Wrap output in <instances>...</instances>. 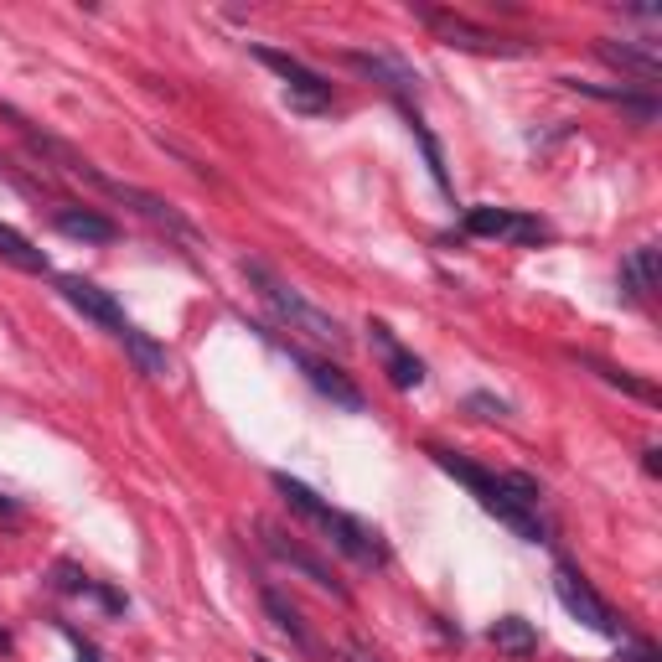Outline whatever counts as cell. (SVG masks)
<instances>
[{"instance_id":"obj_3","label":"cell","mask_w":662,"mask_h":662,"mask_svg":"<svg viewBox=\"0 0 662 662\" xmlns=\"http://www.w3.org/2000/svg\"><path fill=\"white\" fill-rule=\"evenodd\" d=\"M244 275H249V285L264 295V306L275 311L290 331H300V337H311V342H321V347H331V352H342L347 347V331H342V321L331 316V311H321V306H311L306 295H300L295 285H285L269 264H259V259H249L244 264Z\"/></svg>"},{"instance_id":"obj_8","label":"cell","mask_w":662,"mask_h":662,"mask_svg":"<svg viewBox=\"0 0 662 662\" xmlns=\"http://www.w3.org/2000/svg\"><path fill=\"white\" fill-rule=\"evenodd\" d=\"M259 533H264V549L275 554L280 564H290L300 580H311V585H316V590H326L331 600H347V585H342L337 575H331V569H326V564H321L306 544H300V538H290V533H285V528H275V523H259Z\"/></svg>"},{"instance_id":"obj_12","label":"cell","mask_w":662,"mask_h":662,"mask_svg":"<svg viewBox=\"0 0 662 662\" xmlns=\"http://www.w3.org/2000/svg\"><path fill=\"white\" fill-rule=\"evenodd\" d=\"M595 57H600V63H611V68H621V73H631V78H642L647 88L662 78V52H657L652 42H616V37H600V42H595Z\"/></svg>"},{"instance_id":"obj_21","label":"cell","mask_w":662,"mask_h":662,"mask_svg":"<svg viewBox=\"0 0 662 662\" xmlns=\"http://www.w3.org/2000/svg\"><path fill=\"white\" fill-rule=\"evenodd\" d=\"M119 342H125V352L135 357V368H140L145 378H166V373H171V352H166L156 337H145L140 326H130Z\"/></svg>"},{"instance_id":"obj_27","label":"cell","mask_w":662,"mask_h":662,"mask_svg":"<svg viewBox=\"0 0 662 662\" xmlns=\"http://www.w3.org/2000/svg\"><path fill=\"white\" fill-rule=\"evenodd\" d=\"M254 662H269V657H254Z\"/></svg>"},{"instance_id":"obj_25","label":"cell","mask_w":662,"mask_h":662,"mask_svg":"<svg viewBox=\"0 0 662 662\" xmlns=\"http://www.w3.org/2000/svg\"><path fill=\"white\" fill-rule=\"evenodd\" d=\"M0 518H16V502H6V497H0Z\"/></svg>"},{"instance_id":"obj_13","label":"cell","mask_w":662,"mask_h":662,"mask_svg":"<svg viewBox=\"0 0 662 662\" xmlns=\"http://www.w3.org/2000/svg\"><path fill=\"white\" fill-rule=\"evenodd\" d=\"M342 63H347V68H357V73H368L373 83H383L394 99H409V94H414V83H419V78L399 63V57H378V52H342Z\"/></svg>"},{"instance_id":"obj_10","label":"cell","mask_w":662,"mask_h":662,"mask_svg":"<svg viewBox=\"0 0 662 662\" xmlns=\"http://www.w3.org/2000/svg\"><path fill=\"white\" fill-rule=\"evenodd\" d=\"M290 357H295V363L300 368H306V378H311V388H316V394L321 399H331V404H337V409H347V414H363V388H357L342 368H331V363H321V357H306V352H300V347H285Z\"/></svg>"},{"instance_id":"obj_4","label":"cell","mask_w":662,"mask_h":662,"mask_svg":"<svg viewBox=\"0 0 662 662\" xmlns=\"http://www.w3.org/2000/svg\"><path fill=\"white\" fill-rule=\"evenodd\" d=\"M414 16L435 32V42L456 47V52H481V57H528L533 47L518 42V37H502V32H487V26L466 21L461 11H440V6H414Z\"/></svg>"},{"instance_id":"obj_7","label":"cell","mask_w":662,"mask_h":662,"mask_svg":"<svg viewBox=\"0 0 662 662\" xmlns=\"http://www.w3.org/2000/svg\"><path fill=\"white\" fill-rule=\"evenodd\" d=\"M554 595H559V606L575 616L580 626H590V631H600V637H626V626L611 616V606L595 595V585L580 575L575 564H559L554 569Z\"/></svg>"},{"instance_id":"obj_24","label":"cell","mask_w":662,"mask_h":662,"mask_svg":"<svg viewBox=\"0 0 662 662\" xmlns=\"http://www.w3.org/2000/svg\"><path fill=\"white\" fill-rule=\"evenodd\" d=\"M342 657H347V662H378V657H373V652H368V647H347V652H342Z\"/></svg>"},{"instance_id":"obj_1","label":"cell","mask_w":662,"mask_h":662,"mask_svg":"<svg viewBox=\"0 0 662 662\" xmlns=\"http://www.w3.org/2000/svg\"><path fill=\"white\" fill-rule=\"evenodd\" d=\"M430 456H435L440 471L456 476L502 528H513L518 538H528V544H549V523L538 518V497H544V487H538L533 476H523V471H513V476L481 471L476 461L456 456V450H440V445H430Z\"/></svg>"},{"instance_id":"obj_11","label":"cell","mask_w":662,"mask_h":662,"mask_svg":"<svg viewBox=\"0 0 662 662\" xmlns=\"http://www.w3.org/2000/svg\"><path fill=\"white\" fill-rule=\"evenodd\" d=\"M368 331H373V347L383 357L388 383H394V388H419V383H425V363H419V357L394 337V326H388V321H368Z\"/></svg>"},{"instance_id":"obj_17","label":"cell","mask_w":662,"mask_h":662,"mask_svg":"<svg viewBox=\"0 0 662 662\" xmlns=\"http://www.w3.org/2000/svg\"><path fill=\"white\" fill-rule=\"evenodd\" d=\"M487 642L502 652V657H533L538 652V631H533V621H523V616H497L492 626H487Z\"/></svg>"},{"instance_id":"obj_16","label":"cell","mask_w":662,"mask_h":662,"mask_svg":"<svg viewBox=\"0 0 662 662\" xmlns=\"http://www.w3.org/2000/svg\"><path fill=\"white\" fill-rule=\"evenodd\" d=\"M114 197H119V202H130L140 218H150V223L171 228L176 238H197V228H192L182 213H176V207H171L166 197H156V192H140V187H125V182H119V187H114Z\"/></svg>"},{"instance_id":"obj_2","label":"cell","mask_w":662,"mask_h":662,"mask_svg":"<svg viewBox=\"0 0 662 662\" xmlns=\"http://www.w3.org/2000/svg\"><path fill=\"white\" fill-rule=\"evenodd\" d=\"M275 481V492L285 497V507L290 513H300L311 528H321V538L337 554H347L352 564H363V569H373V564H388V549H383V533L378 528H368L363 518H352V513H342V507H331L326 497H316L306 481H295V476H285V471H275L269 476Z\"/></svg>"},{"instance_id":"obj_22","label":"cell","mask_w":662,"mask_h":662,"mask_svg":"<svg viewBox=\"0 0 662 662\" xmlns=\"http://www.w3.org/2000/svg\"><path fill=\"white\" fill-rule=\"evenodd\" d=\"M585 368H595V373H600V378H606V383H616V388H626V394H631V399H647V404L657 399V388H652V383H637V378H626V373H621V368H611V363H595V357H585Z\"/></svg>"},{"instance_id":"obj_5","label":"cell","mask_w":662,"mask_h":662,"mask_svg":"<svg viewBox=\"0 0 662 662\" xmlns=\"http://www.w3.org/2000/svg\"><path fill=\"white\" fill-rule=\"evenodd\" d=\"M254 57H259L269 73H280L285 104H290L295 114H326V109H331V83H326L316 68L300 63V57H290V52H280V47H254Z\"/></svg>"},{"instance_id":"obj_9","label":"cell","mask_w":662,"mask_h":662,"mask_svg":"<svg viewBox=\"0 0 662 662\" xmlns=\"http://www.w3.org/2000/svg\"><path fill=\"white\" fill-rule=\"evenodd\" d=\"M57 290H63V300L73 311H83L88 321H99L104 331H114V337H125L130 331V316L119 311V300L109 290H99L94 280H78V275H57Z\"/></svg>"},{"instance_id":"obj_20","label":"cell","mask_w":662,"mask_h":662,"mask_svg":"<svg viewBox=\"0 0 662 662\" xmlns=\"http://www.w3.org/2000/svg\"><path fill=\"white\" fill-rule=\"evenodd\" d=\"M264 611H269V621L280 626V637H290L306 657H316V642H311V631H306V621H300V611L290 606V600L280 595V590H264Z\"/></svg>"},{"instance_id":"obj_26","label":"cell","mask_w":662,"mask_h":662,"mask_svg":"<svg viewBox=\"0 0 662 662\" xmlns=\"http://www.w3.org/2000/svg\"><path fill=\"white\" fill-rule=\"evenodd\" d=\"M6 647H11V637H6V631H0V652H6Z\"/></svg>"},{"instance_id":"obj_15","label":"cell","mask_w":662,"mask_h":662,"mask_svg":"<svg viewBox=\"0 0 662 662\" xmlns=\"http://www.w3.org/2000/svg\"><path fill=\"white\" fill-rule=\"evenodd\" d=\"M657 280H662V254H657L652 244L631 249V254L621 259V275H616V285L626 290V300H652Z\"/></svg>"},{"instance_id":"obj_19","label":"cell","mask_w":662,"mask_h":662,"mask_svg":"<svg viewBox=\"0 0 662 662\" xmlns=\"http://www.w3.org/2000/svg\"><path fill=\"white\" fill-rule=\"evenodd\" d=\"M0 259H6L11 269H21V275H47V254L32 244L26 233H16L11 223H0Z\"/></svg>"},{"instance_id":"obj_14","label":"cell","mask_w":662,"mask_h":662,"mask_svg":"<svg viewBox=\"0 0 662 662\" xmlns=\"http://www.w3.org/2000/svg\"><path fill=\"white\" fill-rule=\"evenodd\" d=\"M52 228L68 233V238H78V244H114V238H119V223L104 218V213H94V207H57Z\"/></svg>"},{"instance_id":"obj_6","label":"cell","mask_w":662,"mask_h":662,"mask_svg":"<svg viewBox=\"0 0 662 662\" xmlns=\"http://www.w3.org/2000/svg\"><path fill=\"white\" fill-rule=\"evenodd\" d=\"M466 233L471 238H502V244H518V249H533V244H549V223L533 218V213H518V207H466Z\"/></svg>"},{"instance_id":"obj_18","label":"cell","mask_w":662,"mask_h":662,"mask_svg":"<svg viewBox=\"0 0 662 662\" xmlns=\"http://www.w3.org/2000/svg\"><path fill=\"white\" fill-rule=\"evenodd\" d=\"M564 88H575V94L585 99H600V104H621L626 114H637L642 125H652L657 119V99L652 94H631V88H600V83H580V78H559Z\"/></svg>"},{"instance_id":"obj_23","label":"cell","mask_w":662,"mask_h":662,"mask_svg":"<svg viewBox=\"0 0 662 662\" xmlns=\"http://www.w3.org/2000/svg\"><path fill=\"white\" fill-rule=\"evenodd\" d=\"M466 414H476V419H502V414H507V404H502V399H492V394H471V399H466Z\"/></svg>"}]
</instances>
